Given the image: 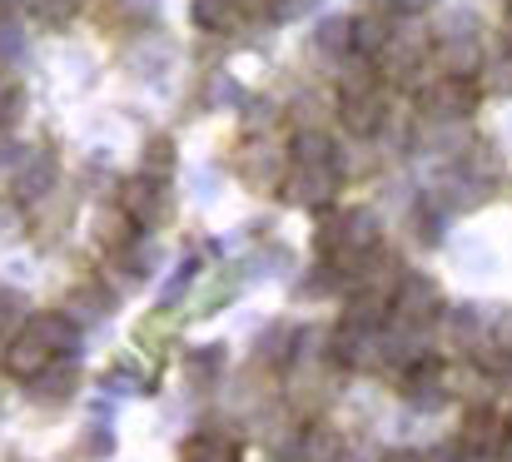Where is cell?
I'll use <instances>...</instances> for the list:
<instances>
[{
    "label": "cell",
    "instance_id": "16",
    "mask_svg": "<svg viewBox=\"0 0 512 462\" xmlns=\"http://www.w3.org/2000/svg\"><path fill=\"white\" fill-rule=\"evenodd\" d=\"M174 164H179V145H174L170 135H155V140H145V174H150V179L170 174Z\"/></svg>",
    "mask_w": 512,
    "mask_h": 462
},
{
    "label": "cell",
    "instance_id": "4",
    "mask_svg": "<svg viewBox=\"0 0 512 462\" xmlns=\"http://www.w3.org/2000/svg\"><path fill=\"white\" fill-rule=\"evenodd\" d=\"M478 105V85L473 80H438V85H428L423 90V110L428 115H438V120H458V115H468Z\"/></svg>",
    "mask_w": 512,
    "mask_h": 462
},
{
    "label": "cell",
    "instance_id": "10",
    "mask_svg": "<svg viewBox=\"0 0 512 462\" xmlns=\"http://www.w3.org/2000/svg\"><path fill=\"white\" fill-rule=\"evenodd\" d=\"M189 20H194L199 30H209V35H224V30L244 25L239 0H189Z\"/></svg>",
    "mask_w": 512,
    "mask_h": 462
},
{
    "label": "cell",
    "instance_id": "12",
    "mask_svg": "<svg viewBox=\"0 0 512 462\" xmlns=\"http://www.w3.org/2000/svg\"><path fill=\"white\" fill-rule=\"evenodd\" d=\"M289 159H294V164H334V140H329V130L304 125V130L289 140Z\"/></svg>",
    "mask_w": 512,
    "mask_h": 462
},
{
    "label": "cell",
    "instance_id": "17",
    "mask_svg": "<svg viewBox=\"0 0 512 462\" xmlns=\"http://www.w3.org/2000/svg\"><path fill=\"white\" fill-rule=\"evenodd\" d=\"M15 110H20V85L0 75V125H5V120H10Z\"/></svg>",
    "mask_w": 512,
    "mask_h": 462
},
{
    "label": "cell",
    "instance_id": "8",
    "mask_svg": "<svg viewBox=\"0 0 512 462\" xmlns=\"http://www.w3.org/2000/svg\"><path fill=\"white\" fill-rule=\"evenodd\" d=\"M388 45H393V20H388V15H378V10L353 15V55L373 60V55H383Z\"/></svg>",
    "mask_w": 512,
    "mask_h": 462
},
{
    "label": "cell",
    "instance_id": "20",
    "mask_svg": "<svg viewBox=\"0 0 512 462\" xmlns=\"http://www.w3.org/2000/svg\"><path fill=\"white\" fill-rule=\"evenodd\" d=\"M508 423H512V418H508Z\"/></svg>",
    "mask_w": 512,
    "mask_h": 462
},
{
    "label": "cell",
    "instance_id": "3",
    "mask_svg": "<svg viewBox=\"0 0 512 462\" xmlns=\"http://www.w3.org/2000/svg\"><path fill=\"white\" fill-rule=\"evenodd\" d=\"M383 115H388V105H383L378 90H368V95H339V120L353 140H373L383 130Z\"/></svg>",
    "mask_w": 512,
    "mask_h": 462
},
{
    "label": "cell",
    "instance_id": "14",
    "mask_svg": "<svg viewBox=\"0 0 512 462\" xmlns=\"http://www.w3.org/2000/svg\"><path fill=\"white\" fill-rule=\"evenodd\" d=\"M314 40H319L324 55H343V60H348V55H353V20H348V15H329Z\"/></svg>",
    "mask_w": 512,
    "mask_h": 462
},
{
    "label": "cell",
    "instance_id": "1",
    "mask_svg": "<svg viewBox=\"0 0 512 462\" xmlns=\"http://www.w3.org/2000/svg\"><path fill=\"white\" fill-rule=\"evenodd\" d=\"M512 443V423L498 413V408H473L458 428V448L473 453V458H498Z\"/></svg>",
    "mask_w": 512,
    "mask_h": 462
},
{
    "label": "cell",
    "instance_id": "2",
    "mask_svg": "<svg viewBox=\"0 0 512 462\" xmlns=\"http://www.w3.org/2000/svg\"><path fill=\"white\" fill-rule=\"evenodd\" d=\"M120 209L135 219V224H160L165 219V184L150 179V174H135L120 184Z\"/></svg>",
    "mask_w": 512,
    "mask_h": 462
},
{
    "label": "cell",
    "instance_id": "11",
    "mask_svg": "<svg viewBox=\"0 0 512 462\" xmlns=\"http://www.w3.org/2000/svg\"><path fill=\"white\" fill-rule=\"evenodd\" d=\"M179 462H239V443L229 433H194L179 448Z\"/></svg>",
    "mask_w": 512,
    "mask_h": 462
},
{
    "label": "cell",
    "instance_id": "19",
    "mask_svg": "<svg viewBox=\"0 0 512 462\" xmlns=\"http://www.w3.org/2000/svg\"><path fill=\"white\" fill-rule=\"evenodd\" d=\"M0 323H20V304H15V294H0Z\"/></svg>",
    "mask_w": 512,
    "mask_h": 462
},
{
    "label": "cell",
    "instance_id": "7",
    "mask_svg": "<svg viewBox=\"0 0 512 462\" xmlns=\"http://www.w3.org/2000/svg\"><path fill=\"white\" fill-rule=\"evenodd\" d=\"M55 363V353L25 328V333H15L10 343H5V373H15V378H45V368Z\"/></svg>",
    "mask_w": 512,
    "mask_h": 462
},
{
    "label": "cell",
    "instance_id": "9",
    "mask_svg": "<svg viewBox=\"0 0 512 462\" xmlns=\"http://www.w3.org/2000/svg\"><path fill=\"white\" fill-rule=\"evenodd\" d=\"M135 219L125 214V209H100L95 219H90V234H95V244L100 249H115V254H125V244L135 239Z\"/></svg>",
    "mask_w": 512,
    "mask_h": 462
},
{
    "label": "cell",
    "instance_id": "6",
    "mask_svg": "<svg viewBox=\"0 0 512 462\" xmlns=\"http://www.w3.org/2000/svg\"><path fill=\"white\" fill-rule=\"evenodd\" d=\"M334 164H294L289 184H284V199L289 204H324L334 194Z\"/></svg>",
    "mask_w": 512,
    "mask_h": 462
},
{
    "label": "cell",
    "instance_id": "13",
    "mask_svg": "<svg viewBox=\"0 0 512 462\" xmlns=\"http://www.w3.org/2000/svg\"><path fill=\"white\" fill-rule=\"evenodd\" d=\"M25 328H30L50 353H65V348H70V338H75V328H70V318H65V313H40V318H30Z\"/></svg>",
    "mask_w": 512,
    "mask_h": 462
},
{
    "label": "cell",
    "instance_id": "18",
    "mask_svg": "<svg viewBox=\"0 0 512 462\" xmlns=\"http://www.w3.org/2000/svg\"><path fill=\"white\" fill-rule=\"evenodd\" d=\"M40 15H45L50 25H70V15H75V0H45V5H40Z\"/></svg>",
    "mask_w": 512,
    "mask_h": 462
},
{
    "label": "cell",
    "instance_id": "5",
    "mask_svg": "<svg viewBox=\"0 0 512 462\" xmlns=\"http://www.w3.org/2000/svg\"><path fill=\"white\" fill-rule=\"evenodd\" d=\"M393 313L403 323H433L443 313V299H438V284L433 279H403L398 284V299H393Z\"/></svg>",
    "mask_w": 512,
    "mask_h": 462
},
{
    "label": "cell",
    "instance_id": "15",
    "mask_svg": "<svg viewBox=\"0 0 512 462\" xmlns=\"http://www.w3.org/2000/svg\"><path fill=\"white\" fill-rule=\"evenodd\" d=\"M50 184H55V154H35V159L25 164V174H20L15 194H20V199H30V194H40V189H50Z\"/></svg>",
    "mask_w": 512,
    "mask_h": 462
}]
</instances>
